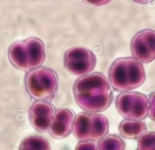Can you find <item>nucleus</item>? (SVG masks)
I'll list each match as a JSON object with an SVG mask.
<instances>
[{
    "label": "nucleus",
    "mask_w": 155,
    "mask_h": 150,
    "mask_svg": "<svg viewBox=\"0 0 155 150\" xmlns=\"http://www.w3.org/2000/svg\"><path fill=\"white\" fill-rule=\"evenodd\" d=\"M73 93L78 105L87 112L93 113L107 110L114 99L110 82L100 73L78 78L74 84Z\"/></svg>",
    "instance_id": "obj_1"
},
{
    "label": "nucleus",
    "mask_w": 155,
    "mask_h": 150,
    "mask_svg": "<svg viewBox=\"0 0 155 150\" xmlns=\"http://www.w3.org/2000/svg\"><path fill=\"white\" fill-rule=\"evenodd\" d=\"M108 76L113 89L121 92L139 87L145 82L146 79L142 64L132 57L116 59L110 67Z\"/></svg>",
    "instance_id": "obj_2"
},
{
    "label": "nucleus",
    "mask_w": 155,
    "mask_h": 150,
    "mask_svg": "<svg viewBox=\"0 0 155 150\" xmlns=\"http://www.w3.org/2000/svg\"><path fill=\"white\" fill-rule=\"evenodd\" d=\"M25 85L27 93L34 100L50 101L58 91V76L49 68L39 67L25 75Z\"/></svg>",
    "instance_id": "obj_3"
},
{
    "label": "nucleus",
    "mask_w": 155,
    "mask_h": 150,
    "mask_svg": "<svg viewBox=\"0 0 155 150\" xmlns=\"http://www.w3.org/2000/svg\"><path fill=\"white\" fill-rule=\"evenodd\" d=\"M115 105L118 112L124 117L130 120H142L148 113L149 99L143 94L126 92L117 96Z\"/></svg>",
    "instance_id": "obj_4"
},
{
    "label": "nucleus",
    "mask_w": 155,
    "mask_h": 150,
    "mask_svg": "<svg viewBox=\"0 0 155 150\" xmlns=\"http://www.w3.org/2000/svg\"><path fill=\"white\" fill-rule=\"evenodd\" d=\"M97 64L95 54L84 47H73L65 52L64 65L69 73L76 76H85L91 73Z\"/></svg>",
    "instance_id": "obj_5"
},
{
    "label": "nucleus",
    "mask_w": 155,
    "mask_h": 150,
    "mask_svg": "<svg viewBox=\"0 0 155 150\" xmlns=\"http://www.w3.org/2000/svg\"><path fill=\"white\" fill-rule=\"evenodd\" d=\"M134 57L140 62L148 64L155 60V31L145 29L139 32L131 42Z\"/></svg>",
    "instance_id": "obj_6"
},
{
    "label": "nucleus",
    "mask_w": 155,
    "mask_h": 150,
    "mask_svg": "<svg viewBox=\"0 0 155 150\" xmlns=\"http://www.w3.org/2000/svg\"><path fill=\"white\" fill-rule=\"evenodd\" d=\"M54 114V108L50 103L45 101H37L29 108V122L38 131H49Z\"/></svg>",
    "instance_id": "obj_7"
},
{
    "label": "nucleus",
    "mask_w": 155,
    "mask_h": 150,
    "mask_svg": "<svg viewBox=\"0 0 155 150\" xmlns=\"http://www.w3.org/2000/svg\"><path fill=\"white\" fill-rule=\"evenodd\" d=\"M74 116L68 109H59L54 114L49 130L51 135L57 139H62L69 135L73 129Z\"/></svg>",
    "instance_id": "obj_8"
},
{
    "label": "nucleus",
    "mask_w": 155,
    "mask_h": 150,
    "mask_svg": "<svg viewBox=\"0 0 155 150\" xmlns=\"http://www.w3.org/2000/svg\"><path fill=\"white\" fill-rule=\"evenodd\" d=\"M24 42L30 70L38 68L45 59V51L43 42L37 38H30Z\"/></svg>",
    "instance_id": "obj_9"
},
{
    "label": "nucleus",
    "mask_w": 155,
    "mask_h": 150,
    "mask_svg": "<svg viewBox=\"0 0 155 150\" xmlns=\"http://www.w3.org/2000/svg\"><path fill=\"white\" fill-rule=\"evenodd\" d=\"M8 57L12 65L21 70H30L29 63L25 54L24 41L14 43L8 51Z\"/></svg>",
    "instance_id": "obj_10"
},
{
    "label": "nucleus",
    "mask_w": 155,
    "mask_h": 150,
    "mask_svg": "<svg viewBox=\"0 0 155 150\" xmlns=\"http://www.w3.org/2000/svg\"><path fill=\"white\" fill-rule=\"evenodd\" d=\"M72 132L78 140L90 141L91 138V114L80 112L75 116Z\"/></svg>",
    "instance_id": "obj_11"
},
{
    "label": "nucleus",
    "mask_w": 155,
    "mask_h": 150,
    "mask_svg": "<svg viewBox=\"0 0 155 150\" xmlns=\"http://www.w3.org/2000/svg\"><path fill=\"white\" fill-rule=\"evenodd\" d=\"M120 134L127 139H137L147 130L145 123L141 120H125L119 126Z\"/></svg>",
    "instance_id": "obj_12"
},
{
    "label": "nucleus",
    "mask_w": 155,
    "mask_h": 150,
    "mask_svg": "<svg viewBox=\"0 0 155 150\" xmlns=\"http://www.w3.org/2000/svg\"><path fill=\"white\" fill-rule=\"evenodd\" d=\"M109 132V122L105 116L97 113L91 114L90 141L101 140Z\"/></svg>",
    "instance_id": "obj_13"
},
{
    "label": "nucleus",
    "mask_w": 155,
    "mask_h": 150,
    "mask_svg": "<svg viewBox=\"0 0 155 150\" xmlns=\"http://www.w3.org/2000/svg\"><path fill=\"white\" fill-rule=\"evenodd\" d=\"M19 150H51V147L45 138L40 135H31L22 140Z\"/></svg>",
    "instance_id": "obj_14"
},
{
    "label": "nucleus",
    "mask_w": 155,
    "mask_h": 150,
    "mask_svg": "<svg viewBox=\"0 0 155 150\" xmlns=\"http://www.w3.org/2000/svg\"><path fill=\"white\" fill-rule=\"evenodd\" d=\"M99 150H125V144L118 135H109L101 139L98 144Z\"/></svg>",
    "instance_id": "obj_15"
},
{
    "label": "nucleus",
    "mask_w": 155,
    "mask_h": 150,
    "mask_svg": "<svg viewBox=\"0 0 155 150\" xmlns=\"http://www.w3.org/2000/svg\"><path fill=\"white\" fill-rule=\"evenodd\" d=\"M137 150H155V132H145L139 137Z\"/></svg>",
    "instance_id": "obj_16"
},
{
    "label": "nucleus",
    "mask_w": 155,
    "mask_h": 150,
    "mask_svg": "<svg viewBox=\"0 0 155 150\" xmlns=\"http://www.w3.org/2000/svg\"><path fill=\"white\" fill-rule=\"evenodd\" d=\"M75 150H99L98 146L92 141H80L76 146Z\"/></svg>",
    "instance_id": "obj_17"
},
{
    "label": "nucleus",
    "mask_w": 155,
    "mask_h": 150,
    "mask_svg": "<svg viewBox=\"0 0 155 150\" xmlns=\"http://www.w3.org/2000/svg\"><path fill=\"white\" fill-rule=\"evenodd\" d=\"M147 114L152 120L155 122V92L151 94L149 97Z\"/></svg>",
    "instance_id": "obj_18"
},
{
    "label": "nucleus",
    "mask_w": 155,
    "mask_h": 150,
    "mask_svg": "<svg viewBox=\"0 0 155 150\" xmlns=\"http://www.w3.org/2000/svg\"><path fill=\"white\" fill-rule=\"evenodd\" d=\"M85 2L95 6H100L108 4L111 0H84Z\"/></svg>",
    "instance_id": "obj_19"
},
{
    "label": "nucleus",
    "mask_w": 155,
    "mask_h": 150,
    "mask_svg": "<svg viewBox=\"0 0 155 150\" xmlns=\"http://www.w3.org/2000/svg\"><path fill=\"white\" fill-rule=\"evenodd\" d=\"M133 1L140 4H147L153 0H133Z\"/></svg>",
    "instance_id": "obj_20"
}]
</instances>
